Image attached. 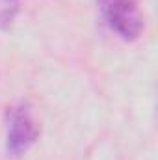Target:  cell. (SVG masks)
<instances>
[{
  "instance_id": "2",
  "label": "cell",
  "mask_w": 158,
  "mask_h": 160,
  "mask_svg": "<svg viewBox=\"0 0 158 160\" xmlns=\"http://www.w3.org/2000/svg\"><path fill=\"white\" fill-rule=\"evenodd\" d=\"M106 28L123 41H136L143 32L140 0H95Z\"/></svg>"
},
{
  "instance_id": "1",
  "label": "cell",
  "mask_w": 158,
  "mask_h": 160,
  "mask_svg": "<svg viewBox=\"0 0 158 160\" xmlns=\"http://www.w3.org/2000/svg\"><path fill=\"white\" fill-rule=\"evenodd\" d=\"M4 125V151L9 158L24 157L39 140V125L28 102H19L7 108Z\"/></svg>"
},
{
  "instance_id": "3",
  "label": "cell",
  "mask_w": 158,
  "mask_h": 160,
  "mask_svg": "<svg viewBox=\"0 0 158 160\" xmlns=\"http://www.w3.org/2000/svg\"><path fill=\"white\" fill-rule=\"evenodd\" d=\"M21 9V0H0V30L6 32L13 26Z\"/></svg>"
}]
</instances>
